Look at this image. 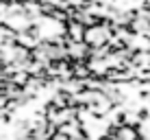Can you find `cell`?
I'll use <instances>...</instances> for the list:
<instances>
[]
</instances>
